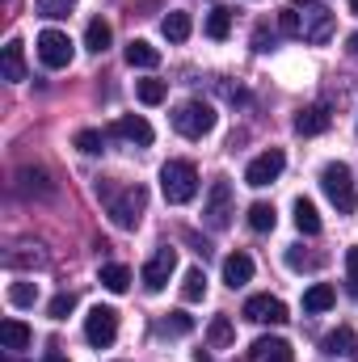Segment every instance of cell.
I'll return each instance as SVG.
<instances>
[{
	"mask_svg": "<svg viewBox=\"0 0 358 362\" xmlns=\"http://www.w3.org/2000/svg\"><path fill=\"white\" fill-rule=\"evenodd\" d=\"M165 333H173V337H185V333H194V320H190L185 312H169V316H165Z\"/></svg>",
	"mask_w": 358,
	"mask_h": 362,
	"instance_id": "d590c367",
	"label": "cell"
},
{
	"mask_svg": "<svg viewBox=\"0 0 358 362\" xmlns=\"http://www.w3.org/2000/svg\"><path fill=\"white\" fill-rule=\"evenodd\" d=\"M38 59L47 68H68L76 59V47H72V38L64 30H42L38 34Z\"/></svg>",
	"mask_w": 358,
	"mask_h": 362,
	"instance_id": "9c48e42d",
	"label": "cell"
},
{
	"mask_svg": "<svg viewBox=\"0 0 358 362\" xmlns=\"http://www.w3.org/2000/svg\"><path fill=\"white\" fill-rule=\"evenodd\" d=\"M207 341H211L215 350H228V346L236 341V329H232V320H228V316H215V320L207 325Z\"/></svg>",
	"mask_w": 358,
	"mask_h": 362,
	"instance_id": "603a6c76",
	"label": "cell"
},
{
	"mask_svg": "<svg viewBox=\"0 0 358 362\" xmlns=\"http://www.w3.org/2000/svg\"><path fill=\"white\" fill-rule=\"evenodd\" d=\"M135 93H139V101H144V105H161L169 89H165V81H139Z\"/></svg>",
	"mask_w": 358,
	"mask_h": 362,
	"instance_id": "d6a6232c",
	"label": "cell"
},
{
	"mask_svg": "<svg viewBox=\"0 0 358 362\" xmlns=\"http://www.w3.org/2000/svg\"><path fill=\"white\" fill-rule=\"evenodd\" d=\"M295 131H299V135H321V131H329V110H325V105L299 110V114H295Z\"/></svg>",
	"mask_w": 358,
	"mask_h": 362,
	"instance_id": "ac0fdd59",
	"label": "cell"
},
{
	"mask_svg": "<svg viewBox=\"0 0 358 362\" xmlns=\"http://www.w3.org/2000/svg\"><path fill=\"white\" fill-rule=\"evenodd\" d=\"M282 169H287V156H282L278 148H270V152H262V156H253V160H249L245 181H249L253 189H262V185H270V181L282 177Z\"/></svg>",
	"mask_w": 358,
	"mask_h": 362,
	"instance_id": "30bf717a",
	"label": "cell"
},
{
	"mask_svg": "<svg viewBox=\"0 0 358 362\" xmlns=\"http://www.w3.org/2000/svg\"><path fill=\"white\" fill-rule=\"evenodd\" d=\"M0 72H4V81H25V51H21V38H8V42H4Z\"/></svg>",
	"mask_w": 358,
	"mask_h": 362,
	"instance_id": "2e32d148",
	"label": "cell"
},
{
	"mask_svg": "<svg viewBox=\"0 0 358 362\" xmlns=\"http://www.w3.org/2000/svg\"><path fill=\"white\" fill-rule=\"evenodd\" d=\"M30 341H34V333H30V325H25V320L8 316V320L0 325V346H4V350H13V354H17V350H25Z\"/></svg>",
	"mask_w": 358,
	"mask_h": 362,
	"instance_id": "5bb4252c",
	"label": "cell"
},
{
	"mask_svg": "<svg viewBox=\"0 0 358 362\" xmlns=\"http://www.w3.org/2000/svg\"><path fill=\"white\" fill-rule=\"evenodd\" d=\"M249 362H295V350L282 337H258L249 346Z\"/></svg>",
	"mask_w": 358,
	"mask_h": 362,
	"instance_id": "4fadbf2b",
	"label": "cell"
},
{
	"mask_svg": "<svg viewBox=\"0 0 358 362\" xmlns=\"http://www.w3.org/2000/svg\"><path fill=\"white\" fill-rule=\"evenodd\" d=\"M333 303H337V291L325 286V282H316V286L304 291V312H312V316H316V312H329Z\"/></svg>",
	"mask_w": 358,
	"mask_h": 362,
	"instance_id": "ffe728a7",
	"label": "cell"
},
{
	"mask_svg": "<svg viewBox=\"0 0 358 362\" xmlns=\"http://www.w3.org/2000/svg\"><path fill=\"white\" fill-rule=\"evenodd\" d=\"M245 320L253 325H282L287 320V303L274 295H249L245 299Z\"/></svg>",
	"mask_w": 358,
	"mask_h": 362,
	"instance_id": "8fae6325",
	"label": "cell"
},
{
	"mask_svg": "<svg viewBox=\"0 0 358 362\" xmlns=\"http://www.w3.org/2000/svg\"><path fill=\"white\" fill-rule=\"evenodd\" d=\"M270 47H274V34H270L266 25H258L253 30V51H270Z\"/></svg>",
	"mask_w": 358,
	"mask_h": 362,
	"instance_id": "74e56055",
	"label": "cell"
},
{
	"mask_svg": "<svg viewBox=\"0 0 358 362\" xmlns=\"http://www.w3.org/2000/svg\"><path fill=\"white\" fill-rule=\"evenodd\" d=\"M127 64L131 68H156L161 64V51L152 42H144V38H131L127 42Z\"/></svg>",
	"mask_w": 358,
	"mask_h": 362,
	"instance_id": "d6986e66",
	"label": "cell"
},
{
	"mask_svg": "<svg viewBox=\"0 0 358 362\" xmlns=\"http://www.w3.org/2000/svg\"><path fill=\"white\" fill-rule=\"evenodd\" d=\"M110 38H114V30H110V21H101V17H93L89 30H85V47H89L93 55H101L105 47H110Z\"/></svg>",
	"mask_w": 358,
	"mask_h": 362,
	"instance_id": "cb8c5ba5",
	"label": "cell"
},
{
	"mask_svg": "<svg viewBox=\"0 0 358 362\" xmlns=\"http://www.w3.org/2000/svg\"><path fill=\"white\" fill-rule=\"evenodd\" d=\"M274 223H278V215H274L270 202H253L249 206V228L253 232H274Z\"/></svg>",
	"mask_w": 358,
	"mask_h": 362,
	"instance_id": "83f0119b",
	"label": "cell"
},
{
	"mask_svg": "<svg viewBox=\"0 0 358 362\" xmlns=\"http://www.w3.org/2000/svg\"><path fill=\"white\" fill-rule=\"evenodd\" d=\"M34 299H38V282H13L8 286V303L13 308H34Z\"/></svg>",
	"mask_w": 358,
	"mask_h": 362,
	"instance_id": "f546056e",
	"label": "cell"
},
{
	"mask_svg": "<svg viewBox=\"0 0 358 362\" xmlns=\"http://www.w3.org/2000/svg\"><path fill=\"white\" fill-rule=\"evenodd\" d=\"M76 148H81L85 156H97V152L105 148V135H101V131H81V135H76Z\"/></svg>",
	"mask_w": 358,
	"mask_h": 362,
	"instance_id": "e575fe53",
	"label": "cell"
},
{
	"mask_svg": "<svg viewBox=\"0 0 358 362\" xmlns=\"http://www.w3.org/2000/svg\"><path fill=\"white\" fill-rule=\"evenodd\" d=\"M173 270H178V249H156L152 257H148V266H144V274H139V282H144V291L148 295H161L165 286H169V278H173Z\"/></svg>",
	"mask_w": 358,
	"mask_h": 362,
	"instance_id": "52a82bcc",
	"label": "cell"
},
{
	"mask_svg": "<svg viewBox=\"0 0 358 362\" xmlns=\"http://www.w3.org/2000/svg\"><path fill=\"white\" fill-rule=\"evenodd\" d=\"M295 228H299L304 236H316V232H321V215H316V206H312L308 198H295Z\"/></svg>",
	"mask_w": 358,
	"mask_h": 362,
	"instance_id": "7402d4cb",
	"label": "cell"
},
{
	"mask_svg": "<svg viewBox=\"0 0 358 362\" xmlns=\"http://www.w3.org/2000/svg\"><path fill=\"white\" fill-rule=\"evenodd\" d=\"M350 13H354V17H358V0H350Z\"/></svg>",
	"mask_w": 358,
	"mask_h": 362,
	"instance_id": "b9f144b4",
	"label": "cell"
},
{
	"mask_svg": "<svg viewBox=\"0 0 358 362\" xmlns=\"http://www.w3.org/2000/svg\"><path fill=\"white\" fill-rule=\"evenodd\" d=\"M47 312H51V320H68V316L76 312V295H72V291H59V295L51 299Z\"/></svg>",
	"mask_w": 358,
	"mask_h": 362,
	"instance_id": "1f68e13d",
	"label": "cell"
},
{
	"mask_svg": "<svg viewBox=\"0 0 358 362\" xmlns=\"http://www.w3.org/2000/svg\"><path fill=\"white\" fill-rule=\"evenodd\" d=\"M42 362H68V358H64L59 350H51V354H47V358H42Z\"/></svg>",
	"mask_w": 358,
	"mask_h": 362,
	"instance_id": "60d3db41",
	"label": "cell"
},
{
	"mask_svg": "<svg viewBox=\"0 0 358 362\" xmlns=\"http://www.w3.org/2000/svg\"><path fill=\"white\" fill-rule=\"evenodd\" d=\"M232 215H236V206H232V185H228V177L211 181L207 202H202V223H207L211 232H224V228L232 223Z\"/></svg>",
	"mask_w": 358,
	"mask_h": 362,
	"instance_id": "8992f818",
	"label": "cell"
},
{
	"mask_svg": "<svg viewBox=\"0 0 358 362\" xmlns=\"http://www.w3.org/2000/svg\"><path fill=\"white\" fill-rule=\"evenodd\" d=\"M34 8H38V17H51V21H64L72 8H76V0H34Z\"/></svg>",
	"mask_w": 358,
	"mask_h": 362,
	"instance_id": "4dcf8cb0",
	"label": "cell"
},
{
	"mask_svg": "<svg viewBox=\"0 0 358 362\" xmlns=\"http://www.w3.org/2000/svg\"><path fill=\"white\" fill-rule=\"evenodd\" d=\"M202 295H207V274L190 270L185 278H181V299H185V303H198Z\"/></svg>",
	"mask_w": 358,
	"mask_h": 362,
	"instance_id": "f1b7e54d",
	"label": "cell"
},
{
	"mask_svg": "<svg viewBox=\"0 0 358 362\" xmlns=\"http://www.w3.org/2000/svg\"><path fill=\"white\" fill-rule=\"evenodd\" d=\"M101 286H105V291H114V295H122V291L131 286V270H127V266H118V262L101 266Z\"/></svg>",
	"mask_w": 358,
	"mask_h": 362,
	"instance_id": "d4e9b609",
	"label": "cell"
},
{
	"mask_svg": "<svg viewBox=\"0 0 358 362\" xmlns=\"http://www.w3.org/2000/svg\"><path fill=\"white\" fill-rule=\"evenodd\" d=\"M17 185H21V194H34V198H51L55 194V181H51L47 169H21Z\"/></svg>",
	"mask_w": 358,
	"mask_h": 362,
	"instance_id": "9a60e30c",
	"label": "cell"
},
{
	"mask_svg": "<svg viewBox=\"0 0 358 362\" xmlns=\"http://www.w3.org/2000/svg\"><path fill=\"white\" fill-rule=\"evenodd\" d=\"M321 189H325V198L342 211V215H354L358 206V194H354V177H350V169L337 160V165H325L321 169Z\"/></svg>",
	"mask_w": 358,
	"mask_h": 362,
	"instance_id": "277c9868",
	"label": "cell"
},
{
	"mask_svg": "<svg viewBox=\"0 0 358 362\" xmlns=\"http://www.w3.org/2000/svg\"><path fill=\"white\" fill-rule=\"evenodd\" d=\"M346 291H350V299L358 303V245L346 249Z\"/></svg>",
	"mask_w": 358,
	"mask_h": 362,
	"instance_id": "836d02e7",
	"label": "cell"
},
{
	"mask_svg": "<svg viewBox=\"0 0 358 362\" xmlns=\"http://www.w3.org/2000/svg\"><path fill=\"white\" fill-rule=\"evenodd\" d=\"M190 30H194V21H190V13H181V8H173V13L161 21V34H165L169 42H185Z\"/></svg>",
	"mask_w": 358,
	"mask_h": 362,
	"instance_id": "44dd1931",
	"label": "cell"
},
{
	"mask_svg": "<svg viewBox=\"0 0 358 362\" xmlns=\"http://www.w3.org/2000/svg\"><path fill=\"white\" fill-rule=\"evenodd\" d=\"M253 278V257L249 253H232V257H224V282L236 291V286H245Z\"/></svg>",
	"mask_w": 358,
	"mask_h": 362,
	"instance_id": "e0dca14e",
	"label": "cell"
},
{
	"mask_svg": "<svg viewBox=\"0 0 358 362\" xmlns=\"http://www.w3.org/2000/svg\"><path fill=\"white\" fill-rule=\"evenodd\" d=\"M346 47H350V55H358V34H350V38H346Z\"/></svg>",
	"mask_w": 358,
	"mask_h": 362,
	"instance_id": "ab89813d",
	"label": "cell"
},
{
	"mask_svg": "<svg viewBox=\"0 0 358 362\" xmlns=\"http://www.w3.org/2000/svg\"><path fill=\"white\" fill-rule=\"evenodd\" d=\"M228 34H232V13H228V8H211V13H207V38L224 42Z\"/></svg>",
	"mask_w": 358,
	"mask_h": 362,
	"instance_id": "484cf974",
	"label": "cell"
},
{
	"mask_svg": "<svg viewBox=\"0 0 358 362\" xmlns=\"http://www.w3.org/2000/svg\"><path fill=\"white\" fill-rule=\"evenodd\" d=\"M321 350H325V354H354V333L342 325L337 333H329V337L321 341Z\"/></svg>",
	"mask_w": 358,
	"mask_h": 362,
	"instance_id": "4316f807",
	"label": "cell"
},
{
	"mask_svg": "<svg viewBox=\"0 0 358 362\" xmlns=\"http://www.w3.org/2000/svg\"><path fill=\"white\" fill-rule=\"evenodd\" d=\"M287 266H291V270H312L316 262H312V257H304L299 249H291V253H287Z\"/></svg>",
	"mask_w": 358,
	"mask_h": 362,
	"instance_id": "f35d334b",
	"label": "cell"
},
{
	"mask_svg": "<svg viewBox=\"0 0 358 362\" xmlns=\"http://www.w3.org/2000/svg\"><path fill=\"white\" fill-rule=\"evenodd\" d=\"M173 127L185 139H202V135L215 131V110L207 101H181L178 110H173Z\"/></svg>",
	"mask_w": 358,
	"mask_h": 362,
	"instance_id": "5b68a950",
	"label": "cell"
},
{
	"mask_svg": "<svg viewBox=\"0 0 358 362\" xmlns=\"http://www.w3.org/2000/svg\"><path fill=\"white\" fill-rule=\"evenodd\" d=\"M161 189H165V202L185 206L198 194V169H194V160H169L161 169Z\"/></svg>",
	"mask_w": 358,
	"mask_h": 362,
	"instance_id": "3957f363",
	"label": "cell"
},
{
	"mask_svg": "<svg viewBox=\"0 0 358 362\" xmlns=\"http://www.w3.org/2000/svg\"><path fill=\"white\" fill-rule=\"evenodd\" d=\"M114 337H118V312L97 303L85 316V341H89L93 350H105V346H114Z\"/></svg>",
	"mask_w": 358,
	"mask_h": 362,
	"instance_id": "ba28073f",
	"label": "cell"
},
{
	"mask_svg": "<svg viewBox=\"0 0 358 362\" xmlns=\"http://www.w3.org/2000/svg\"><path fill=\"white\" fill-rule=\"evenodd\" d=\"M97 194L105 198V211H110L114 228H122V232H135L139 228V219L148 211V189L139 181L135 185H122V189H114L110 181H97Z\"/></svg>",
	"mask_w": 358,
	"mask_h": 362,
	"instance_id": "6da1fadb",
	"label": "cell"
},
{
	"mask_svg": "<svg viewBox=\"0 0 358 362\" xmlns=\"http://www.w3.org/2000/svg\"><path fill=\"white\" fill-rule=\"evenodd\" d=\"M110 135H118V139H127V144H135V148H148V144H152V127H148V118H139V114L118 118V122L110 127Z\"/></svg>",
	"mask_w": 358,
	"mask_h": 362,
	"instance_id": "7c38bea8",
	"label": "cell"
},
{
	"mask_svg": "<svg viewBox=\"0 0 358 362\" xmlns=\"http://www.w3.org/2000/svg\"><path fill=\"white\" fill-rule=\"evenodd\" d=\"M295 13H299V38L304 42H312V47H321V42H329L333 38V13H329V4H321V0H295Z\"/></svg>",
	"mask_w": 358,
	"mask_h": 362,
	"instance_id": "7a4b0ae2",
	"label": "cell"
},
{
	"mask_svg": "<svg viewBox=\"0 0 358 362\" xmlns=\"http://www.w3.org/2000/svg\"><path fill=\"white\" fill-rule=\"evenodd\" d=\"M278 30H282L287 38H299V13H295V4L278 13Z\"/></svg>",
	"mask_w": 358,
	"mask_h": 362,
	"instance_id": "8d00e7d4",
	"label": "cell"
}]
</instances>
